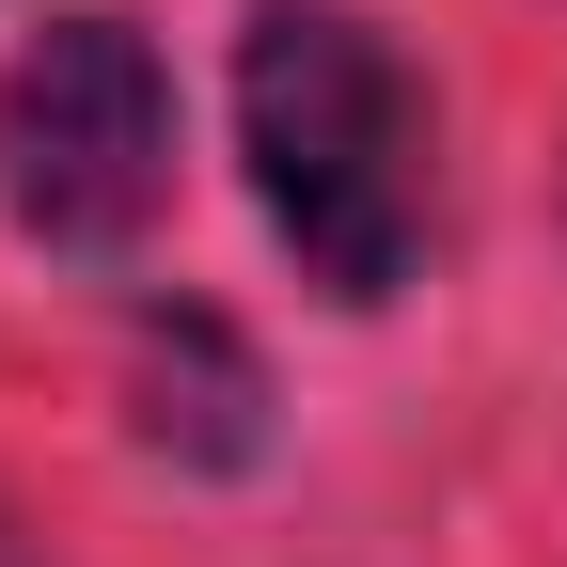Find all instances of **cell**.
Wrapping results in <instances>:
<instances>
[{
	"mask_svg": "<svg viewBox=\"0 0 567 567\" xmlns=\"http://www.w3.org/2000/svg\"><path fill=\"white\" fill-rule=\"evenodd\" d=\"M237 142L300 284L394 300L425 252V95L347 0H252L237 32Z\"/></svg>",
	"mask_w": 567,
	"mask_h": 567,
	"instance_id": "cell-1",
	"label": "cell"
},
{
	"mask_svg": "<svg viewBox=\"0 0 567 567\" xmlns=\"http://www.w3.org/2000/svg\"><path fill=\"white\" fill-rule=\"evenodd\" d=\"M0 205L48 252H126L174 205V80L126 17H48L0 80Z\"/></svg>",
	"mask_w": 567,
	"mask_h": 567,
	"instance_id": "cell-2",
	"label": "cell"
}]
</instances>
